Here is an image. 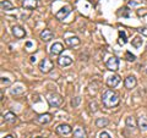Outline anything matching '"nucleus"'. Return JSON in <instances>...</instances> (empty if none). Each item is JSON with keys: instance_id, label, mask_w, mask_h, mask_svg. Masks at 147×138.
Masks as SVG:
<instances>
[{"instance_id": "f257e3e1", "label": "nucleus", "mask_w": 147, "mask_h": 138, "mask_svg": "<svg viewBox=\"0 0 147 138\" xmlns=\"http://www.w3.org/2000/svg\"><path fill=\"white\" fill-rule=\"evenodd\" d=\"M120 103V98H119V94L115 93L114 90L112 89H107L102 94V104L104 108L107 109H112V108H115Z\"/></svg>"}, {"instance_id": "f03ea898", "label": "nucleus", "mask_w": 147, "mask_h": 138, "mask_svg": "<svg viewBox=\"0 0 147 138\" xmlns=\"http://www.w3.org/2000/svg\"><path fill=\"white\" fill-rule=\"evenodd\" d=\"M54 68V64L50 59H47L44 58L42 61L39 62V70L42 73H49Z\"/></svg>"}, {"instance_id": "7ed1b4c3", "label": "nucleus", "mask_w": 147, "mask_h": 138, "mask_svg": "<svg viewBox=\"0 0 147 138\" xmlns=\"http://www.w3.org/2000/svg\"><path fill=\"white\" fill-rule=\"evenodd\" d=\"M47 100H48V103H49V105L52 108H59L61 105V103H63V98L57 93H50L48 95Z\"/></svg>"}, {"instance_id": "20e7f679", "label": "nucleus", "mask_w": 147, "mask_h": 138, "mask_svg": "<svg viewBox=\"0 0 147 138\" xmlns=\"http://www.w3.org/2000/svg\"><path fill=\"white\" fill-rule=\"evenodd\" d=\"M105 66H107L108 70L110 71H118L119 70V59L117 56H110L107 62H105Z\"/></svg>"}, {"instance_id": "39448f33", "label": "nucleus", "mask_w": 147, "mask_h": 138, "mask_svg": "<svg viewBox=\"0 0 147 138\" xmlns=\"http://www.w3.org/2000/svg\"><path fill=\"white\" fill-rule=\"evenodd\" d=\"M71 12V7L70 6H65V7H61L57 13H55V17L58 18L59 21H63L69 16V13Z\"/></svg>"}, {"instance_id": "423d86ee", "label": "nucleus", "mask_w": 147, "mask_h": 138, "mask_svg": "<svg viewBox=\"0 0 147 138\" xmlns=\"http://www.w3.org/2000/svg\"><path fill=\"white\" fill-rule=\"evenodd\" d=\"M71 132H72V128L70 125H67V123H61V125H59L57 127V133H59V135H61V136H67V135H70Z\"/></svg>"}, {"instance_id": "0eeeda50", "label": "nucleus", "mask_w": 147, "mask_h": 138, "mask_svg": "<svg viewBox=\"0 0 147 138\" xmlns=\"http://www.w3.org/2000/svg\"><path fill=\"white\" fill-rule=\"evenodd\" d=\"M64 52V47L61 43H54L52 47H50V55L53 56H58Z\"/></svg>"}, {"instance_id": "6e6552de", "label": "nucleus", "mask_w": 147, "mask_h": 138, "mask_svg": "<svg viewBox=\"0 0 147 138\" xmlns=\"http://www.w3.org/2000/svg\"><path fill=\"white\" fill-rule=\"evenodd\" d=\"M136 84H137V80L135 76H127L125 78V81H124V86H125V88H127V89L135 88Z\"/></svg>"}, {"instance_id": "1a4fd4ad", "label": "nucleus", "mask_w": 147, "mask_h": 138, "mask_svg": "<svg viewBox=\"0 0 147 138\" xmlns=\"http://www.w3.org/2000/svg\"><path fill=\"white\" fill-rule=\"evenodd\" d=\"M120 83V77L118 75H113V76H109L108 80H107V86L109 88H115V87Z\"/></svg>"}, {"instance_id": "9d476101", "label": "nucleus", "mask_w": 147, "mask_h": 138, "mask_svg": "<svg viewBox=\"0 0 147 138\" xmlns=\"http://www.w3.org/2000/svg\"><path fill=\"white\" fill-rule=\"evenodd\" d=\"M37 6H38L37 0H22V7L26 10H34Z\"/></svg>"}, {"instance_id": "9b49d317", "label": "nucleus", "mask_w": 147, "mask_h": 138, "mask_svg": "<svg viewBox=\"0 0 147 138\" xmlns=\"http://www.w3.org/2000/svg\"><path fill=\"white\" fill-rule=\"evenodd\" d=\"M39 37H40V39L43 40V42H49V40H52L53 39V37H54V33L50 29H43L42 32H40V34H39Z\"/></svg>"}, {"instance_id": "f8f14e48", "label": "nucleus", "mask_w": 147, "mask_h": 138, "mask_svg": "<svg viewBox=\"0 0 147 138\" xmlns=\"http://www.w3.org/2000/svg\"><path fill=\"white\" fill-rule=\"evenodd\" d=\"M12 34L15 36L16 38L21 39V38H24V37L26 36V31L22 28L21 26H13L12 27Z\"/></svg>"}, {"instance_id": "ddd939ff", "label": "nucleus", "mask_w": 147, "mask_h": 138, "mask_svg": "<svg viewBox=\"0 0 147 138\" xmlns=\"http://www.w3.org/2000/svg\"><path fill=\"white\" fill-rule=\"evenodd\" d=\"M52 121V115L50 114H42L37 117V122H39L40 125H47Z\"/></svg>"}, {"instance_id": "4468645a", "label": "nucleus", "mask_w": 147, "mask_h": 138, "mask_svg": "<svg viewBox=\"0 0 147 138\" xmlns=\"http://www.w3.org/2000/svg\"><path fill=\"white\" fill-rule=\"evenodd\" d=\"M65 43L69 45V47H77V45H80L81 40H80L79 37H70V38L65 39Z\"/></svg>"}, {"instance_id": "2eb2a0df", "label": "nucleus", "mask_w": 147, "mask_h": 138, "mask_svg": "<svg viewBox=\"0 0 147 138\" xmlns=\"http://www.w3.org/2000/svg\"><path fill=\"white\" fill-rule=\"evenodd\" d=\"M137 127H139L142 132L147 131V117L146 116H141L139 120H137Z\"/></svg>"}, {"instance_id": "dca6fc26", "label": "nucleus", "mask_w": 147, "mask_h": 138, "mask_svg": "<svg viewBox=\"0 0 147 138\" xmlns=\"http://www.w3.org/2000/svg\"><path fill=\"white\" fill-rule=\"evenodd\" d=\"M58 64L60 66H69L72 64V59L70 56H60L58 59Z\"/></svg>"}, {"instance_id": "f3484780", "label": "nucleus", "mask_w": 147, "mask_h": 138, "mask_svg": "<svg viewBox=\"0 0 147 138\" xmlns=\"http://www.w3.org/2000/svg\"><path fill=\"white\" fill-rule=\"evenodd\" d=\"M4 119H5V121L9 122V123H15L17 121V116L11 111H9V113H6L5 115H4Z\"/></svg>"}, {"instance_id": "a211bd4d", "label": "nucleus", "mask_w": 147, "mask_h": 138, "mask_svg": "<svg viewBox=\"0 0 147 138\" xmlns=\"http://www.w3.org/2000/svg\"><path fill=\"white\" fill-rule=\"evenodd\" d=\"M74 138H87L86 131L82 127H77L75 131H74Z\"/></svg>"}, {"instance_id": "6ab92c4d", "label": "nucleus", "mask_w": 147, "mask_h": 138, "mask_svg": "<svg viewBox=\"0 0 147 138\" xmlns=\"http://www.w3.org/2000/svg\"><path fill=\"white\" fill-rule=\"evenodd\" d=\"M119 44L120 45H125L127 42V36H126V32L125 31H119Z\"/></svg>"}, {"instance_id": "aec40b11", "label": "nucleus", "mask_w": 147, "mask_h": 138, "mask_svg": "<svg viewBox=\"0 0 147 138\" xmlns=\"http://www.w3.org/2000/svg\"><path fill=\"white\" fill-rule=\"evenodd\" d=\"M125 123H126V127H127V128L132 130V132L135 131V128H136V122H135V120H134V117H132V116L126 117Z\"/></svg>"}, {"instance_id": "412c9836", "label": "nucleus", "mask_w": 147, "mask_h": 138, "mask_svg": "<svg viewBox=\"0 0 147 138\" xmlns=\"http://www.w3.org/2000/svg\"><path fill=\"white\" fill-rule=\"evenodd\" d=\"M108 123H109V120L107 117H98L96 120V126L97 127H105L108 126Z\"/></svg>"}, {"instance_id": "4be33fe9", "label": "nucleus", "mask_w": 147, "mask_h": 138, "mask_svg": "<svg viewBox=\"0 0 147 138\" xmlns=\"http://www.w3.org/2000/svg\"><path fill=\"white\" fill-rule=\"evenodd\" d=\"M142 43H144V39L141 38V37H135L134 39H132V42H131V44H132V47L134 48H136V49H139L140 47H142Z\"/></svg>"}, {"instance_id": "5701e85b", "label": "nucleus", "mask_w": 147, "mask_h": 138, "mask_svg": "<svg viewBox=\"0 0 147 138\" xmlns=\"http://www.w3.org/2000/svg\"><path fill=\"white\" fill-rule=\"evenodd\" d=\"M0 5H1V9L4 11H10V10H12V9H13V5L10 1H9V0H3Z\"/></svg>"}, {"instance_id": "b1692460", "label": "nucleus", "mask_w": 147, "mask_h": 138, "mask_svg": "<svg viewBox=\"0 0 147 138\" xmlns=\"http://www.w3.org/2000/svg\"><path fill=\"white\" fill-rule=\"evenodd\" d=\"M125 58H126L127 61H135V59H136L135 55L131 54L130 52H126V53H125Z\"/></svg>"}, {"instance_id": "393cba45", "label": "nucleus", "mask_w": 147, "mask_h": 138, "mask_svg": "<svg viewBox=\"0 0 147 138\" xmlns=\"http://www.w3.org/2000/svg\"><path fill=\"white\" fill-rule=\"evenodd\" d=\"M140 4H141L140 0H130V1L127 3V5H129V6H132V7H134V6H136V5H140Z\"/></svg>"}, {"instance_id": "a878e982", "label": "nucleus", "mask_w": 147, "mask_h": 138, "mask_svg": "<svg viewBox=\"0 0 147 138\" xmlns=\"http://www.w3.org/2000/svg\"><path fill=\"white\" fill-rule=\"evenodd\" d=\"M137 32L141 33L142 36H146L147 37V28H146V27H140V28H137Z\"/></svg>"}, {"instance_id": "bb28decb", "label": "nucleus", "mask_w": 147, "mask_h": 138, "mask_svg": "<svg viewBox=\"0 0 147 138\" xmlns=\"http://www.w3.org/2000/svg\"><path fill=\"white\" fill-rule=\"evenodd\" d=\"M79 103H80V98H79V96H76L75 99H72V100H71V105H72L74 108H76L77 105H79Z\"/></svg>"}, {"instance_id": "cd10ccee", "label": "nucleus", "mask_w": 147, "mask_h": 138, "mask_svg": "<svg viewBox=\"0 0 147 138\" xmlns=\"http://www.w3.org/2000/svg\"><path fill=\"white\" fill-rule=\"evenodd\" d=\"M98 138H112V137H110V135H109L108 132L103 131V132H100V133H99V137H98Z\"/></svg>"}, {"instance_id": "c85d7f7f", "label": "nucleus", "mask_w": 147, "mask_h": 138, "mask_svg": "<svg viewBox=\"0 0 147 138\" xmlns=\"http://www.w3.org/2000/svg\"><path fill=\"white\" fill-rule=\"evenodd\" d=\"M90 108H91V111H92V113H96V111H97V104H96V102L91 103V104H90Z\"/></svg>"}, {"instance_id": "c756f323", "label": "nucleus", "mask_w": 147, "mask_h": 138, "mask_svg": "<svg viewBox=\"0 0 147 138\" xmlns=\"http://www.w3.org/2000/svg\"><path fill=\"white\" fill-rule=\"evenodd\" d=\"M129 11H130V10H127V9H123L121 15H123V16H125V17H127V16H129Z\"/></svg>"}, {"instance_id": "7c9ffc66", "label": "nucleus", "mask_w": 147, "mask_h": 138, "mask_svg": "<svg viewBox=\"0 0 147 138\" xmlns=\"http://www.w3.org/2000/svg\"><path fill=\"white\" fill-rule=\"evenodd\" d=\"M137 13L141 16V15H145V13H147V11H146V9H141V10L137 11Z\"/></svg>"}, {"instance_id": "2f4dec72", "label": "nucleus", "mask_w": 147, "mask_h": 138, "mask_svg": "<svg viewBox=\"0 0 147 138\" xmlns=\"http://www.w3.org/2000/svg\"><path fill=\"white\" fill-rule=\"evenodd\" d=\"M1 83H3V84H4V83L9 84V83H10V81H9V80H5V77H1Z\"/></svg>"}, {"instance_id": "473e14b6", "label": "nucleus", "mask_w": 147, "mask_h": 138, "mask_svg": "<svg viewBox=\"0 0 147 138\" xmlns=\"http://www.w3.org/2000/svg\"><path fill=\"white\" fill-rule=\"evenodd\" d=\"M26 47H27V48H31V47H32V43H31V42H27V43H26Z\"/></svg>"}, {"instance_id": "72a5a7b5", "label": "nucleus", "mask_w": 147, "mask_h": 138, "mask_svg": "<svg viewBox=\"0 0 147 138\" xmlns=\"http://www.w3.org/2000/svg\"><path fill=\"white\" fill-rule=\"evenodd\" d=\"M34 61H36V58L32 56V58H31V62H34Z\"/></svg>"}, {"instance_id": "f704fd0d", "label": "nucleus", "mask_w": 147, "mask_h": 138, "mask_svg": "<svg viewBox=\"0 0 147 138\" xmlns=\"http://www.w3.org/2000/svg\"><path fill=\"white\" fill-rule=\"evenodd\" d=\"M3 138H13L11 135H7V136H5V137H3Z\"/></svg>"}]
</instances>
